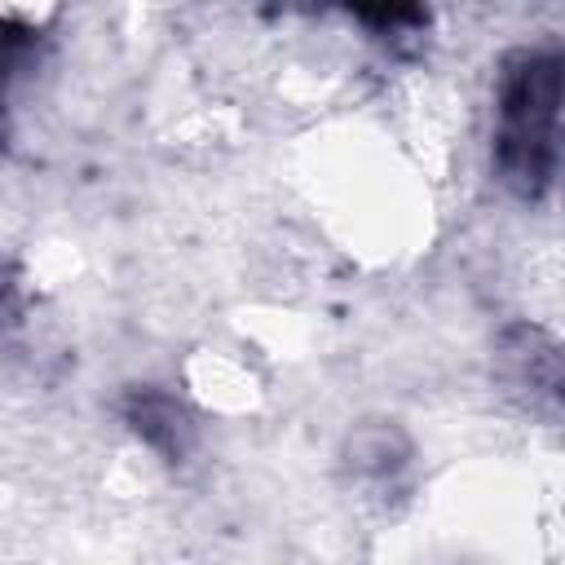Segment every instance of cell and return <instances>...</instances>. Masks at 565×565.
<instances>
[{"instance_id":"6da1fadb","label":"cell","mask_w":565,"mask_h":565,"mask_svg":"<svg viewBox=\"0 0 565 565\" xmlns=\"http://www.w3.org/2000/svg\"><path fill=\"white\" fill-rule=\"evenodd\" d=\"M556 106H561V57L516 53L499 84V168L503 177L539 199L556 177Z\"/></svg>"},{"instance_id":"7a4b0ae2","label":"cell","mask_w":565,"mask_h":565,"mask_svg":"<svg viewBox=\"0 0 565 565\" xmlns=\"http://www.w3.org/2000/svg\"><path fill=\"white\" fill-rule=\"evenodd\" d=\"M353 13H362L366 22H380V26H393V22H411L419 18L415 0H344Z\"/></svg>"}]
</instances>
